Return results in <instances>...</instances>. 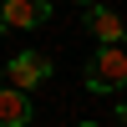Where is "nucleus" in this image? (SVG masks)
<instances>
[{"instance_id":"nucleus-8","label":"nucleus","mask_w":127,"mask_h":127,"mask_svg":"<svg viewBox=\"0 0 127 127\" xmlns=\"http://www.w3.org/2000/svg\"><path fill=\"white\" fill-rule=\"evenodd\" d=\"M0 36H5V26H0Z\"/></svg>"},{"instance_id":"nucleus-2","label":"nucleus","mask_w":127,"mask_h":127,"mask_svg":"<svg viewBox=\"0 0 127 127\" xmlns=\"http://www.w3.org/2000/svg\"><path fill=\"white\" fill-rule=\"evenodd\" d=\"M122 81H127L122 46H102L92 56V66H87V92H122Z\"/></svg>"},{"instance_id":"nucleus-3","label":"nucleus","mask_w":127,"mask_h":127,"mask_svg":"<svg viewBox=\"0 0 127 127\" xmlns=\"http://www.w3.org/2000/svg\"><path fill=\"white\" fill-rule=\"evenodd\" d=\"M51 20V5L46 0H0V26H15V31H36Z\"/></svg>"},{"instance_id":"nucleus-4","label":"nucleus","mask_w":127,"mask_h":127,"mask_svg":"<svg viewBox=\"0 0 127 127\" xmlns=\"http://www.w3.org/2000/svg\"><path fill=\"white\" fill-rule=\"evenodd\" d=\"M87 31L102 41V46H122V15L107 10V5H92L87 10Z\"/></svg>"},{"instance_id":"nucleus-7","label":"nucleus","mask_w":127,"mask_h":127,"mask_svg":"<svg viewBox=\"0 0 127 127\" xmlns=\"http://www.w3.org/2000/svg\"><path fill=\"white\" fill-rule=\"evenodd\" d=\"M81 127H97V122H81Z\"/></svg>"},{"instance_id":"nucleus-6","label":"nucleus","mask_w":127,"mask_h":127,"mask_svg":"<svg viewBox=\"0 0 127 127\" xmlns=\"http://www.w3.org/2000/svg\"><path fill=\"white\" fill-rule=\"evenodd\" d=\"M76 5H97V0H76Z\"/></svg>"},{"instance_id":"nucleus-5","label":"nucleus","mask_w":127,"mask_h":127,"mask_svg":"<svg viewBox=\"0 0 127 127\" xmlns=\"http://www.w3.org/2000/svg\"><path fill=\"white\" fill-rule=\"evenodd\" d=\"M31 117H36V107H31V97H26V92L0 87V127H26Z\"/></svg>"},{"instance_id":"nucleus-1","label":"nucleus","mask_w":127,"mask_h":127,"mask_svg":"<svg viewBox=\"0 0 127 127\" xmlns=\"http://www.w3.org/2000/svg\"><path fill=\"white\" fill-rule=\"evenodd\" d=\"M51 76V56L41 51H20L15 61H0V87H15V92H31Z\"/></svg>"}]
</instances>
